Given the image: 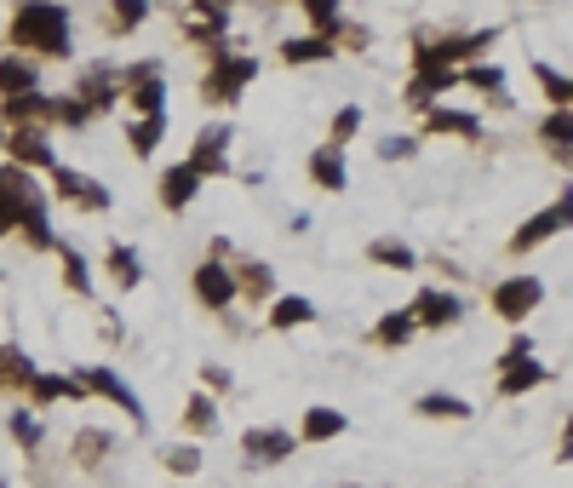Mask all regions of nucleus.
I'll return each mask as SVG.
<instances>
[{"instance_id": "obj_1", "label": "nucleus", "mask_w": 573, "mask_h": 488, "mask_svg": "<svg viewBox=\"0 0 573 488\" xmlns=\"http://www.w3.org/2000/svg\"><path fill=\"white\" fill-rule=\"evenodd\" d=\"M12 41L23 52L70 58V12H63V7H18L12 12Z\"/></svg>"}, {"instance_id": "obj_2", "label": "nucleus", "mask_w": 573, "mask_h": 488, "mask_svg": "<svg viewBox=\"0 0 573 488\" xmlns=\"http://www.w3.org/2000/svg\"><path fill=\"white\" fill-rule=\"evenodd\" d=\"M551 368L545 363H533V345L516 339L511 350H504V363H499V390L504 397H516V390H533V385H545Z\"/></svg>"}, {"instance_id": "obj_3", "label": "nucleus", "mask_w": 573, "mask_h": 488, "mask_svg": "<svg viewBox=\"0 0 573 488\" xmlns=\"http://www.w3.org/2000/svg\"><path fill=\"white\" fill-rule=\"evenodd\" d=\"M29 202H41V184L29 179L23 167H0V236H7L12 224L23 218Z\"/></svg>"}, {"instance_id": "obj_4", "label": "nucleus", "mask_w": 573, "mask_h": 488, "mask_svg": "<svg viewBox=\"0 0 573 488\" xmlns=\"http://www.w3.org/2000/svg\"><path fill=\"white\" fill-rule=\"evenodd\" d=\"M539 299H545V282H539V276H511V282L493 287V311L504 322H522L528 311H539Z\"/></svg>"}, {"instance_id": "obj_5", "label": "nucleus", "mask_w": 573, "mask_h": 488, "mask_svg": "<svg viewBox=\"0 0 573 488\" xmlns=\"http://www.w3.org/2000/svg\"><path fill=\"white\" fill-rule=\"evenodd\" d=\"M81 390H104V397L115 403V408H126L132 419H139V431L150 426V414H144V403L139 397H132V385L121 379V374H110V368H81V379H75Z\"/></svg>"}, {"instance_id": "obj_6", "label": "nucleus", "mask_w": 573, "mask_h": 488, "mask_svg": "<svg viewBox=\"0 0 573 488\" xmlns=\"http://www.w3.org/2000/svg\"><path fill=\"white\" fill-rule=\"evenodd\" d=\"M224 150H229V126H207V133L195 139V150H190V161H184V167H190L195 179H213V173H229V161H224Z\"/></svg>"}, {"instance_id": "obj_7", "label": "nucleus", "mask_w": 573, "mask_h": 488, "mask_svg": "<svg viewBox=\"0 0 573 488\" xmlns=\"http://www.w3.org/2000/svg\"><path fill=\"white\" fill-rule=\"evenodd\" d=\"M195 299L207 305V311H224V305L235 299V271L218 265V258H207V265L195 271Z\"/></svg>"}, {"instance_id": "obj_8", "label": "nucleus", "mask_w": 573, "mask_h": 488, "mask_svg": "<svg viewBox=\"0 0 573 488\" xmlns=\"http://www.w3.org/2000/svg\"><path fill=\"white\" fill-rule=\"evenodd\" d=\"M52 184L70 195V202H81V207H98V213L110 207V190L98 179H86V173H75V167H52Z\"/></svg>"}, {"instance_id": "obj_9", "label": "nucleus", "mask_w": 573, "mask_h": 488, "mask_svg": "<svg viewBox=\"0 0 573 488\" xmlns=\"http://www.w3.org/2000/svg\"><path fill=\"white\" fill-rule=\"evenodd\" d=\"M253 75H258V63H253V58H224L218 70L207 75V98H235Z\"/></svg>"}, {"instance_id": "obj_10", "label": "nucleus", "mask_w": 573, "mask_h": 488, "mask_svg": "<svg viewBox=\"0 0 573 488\" xmlns=\"http://www.w3.org/2000/svg\"><path fill=\"white\" fill-rule=\"evenodd\" d=\"M459 311H464V305L453 299V293H436V287H430V293H419V299L408 305V316H413V322H424V328H448V322H453Z\"/></svg>"}, {"instance_id": "obj_11", "label": "nucleus", "mask_w": 573, "mask_h": 488, "mask_svg": "<svg viewBox=\"0 0 573 488\" xmlns=\"http://www.w3.org/2000/svg\"><path fill=\"white\" fill-rule=\"evenodd\" d=\"M567 231V195H562V202L556 207H545V213H539L533 224H528V231H516V253H528V247H539V242H545V236H562Z\"/></svg>"}, {"instance_id": "obj_12", "label": "nucleus", "mask_w": 573, "mask_h": 488, "mask_svg": "<svg viewBox=\"0 0 573 488\" xmlns=\"http://www.w3.org/2000/svg\"><path fill=\"white\" fill-rule=\"evenodd\" d=\"M115 92H121V87L110 81V70H86V75H81V87H75V104H81L86 115H98V110H110V104H115Z\"/></svg>"}, {"instance_id": "obj_13", "label": "nucleus", "mask_w": 573, "mask_h": 488, "mask_svg": "<svg viewBox=\"0 0 573 488\" xmlns=\"http://www.w3.org/2000/svg\"><path fill=\"white\" fill-rule=\"evenodd\" d=\"M242 443H247V454H253L258 466H269V460H287V454H293V437H287V431H269V426H253Z\"/></svg>"}, {"instance_id": "obj_14", "label": "nucleus", "mask_w": 573, "mask_h": 488, "mask_svg": "<svg viewBox=\"0 0 573 488\" xmlns=\"http://www.w3.org/2000/svg\"><path fill=\"white\" fill-rule=\"evenodd\" d=\"M155 75H161V63H144V70L126 75V81H132V104H139L144 115H161V98H166V87H161Z\"/></svg>"}, {"instance_id": "obj_15", "label": "nucleus", "mask_w": 573, "mask_h": 488, "mask_svg": "<svg viewBox=\"0 0 573 488\" xmlns=\"http://www.w3.org/2000/svg\"><path fill=\"white\" fill-rule=\"evenodd\" d=\"M35 81H41V70L29 58H0V92H7V98L35 92Z\"/></svg>"}, {"instance_id": "obj_16", "label": "nucleus", "mask_w": 573, "mask_h": 488, "mask_svg": "<svg viewBox=\"0 0 573 488\" xmlns=\"http://www.w3.org/2000/svg\"><path fill=\"white\" fill-rule=\"evenodd\" d=\"M35 385V368L18 345H0V390H29Z\"/></svg>"}, {"instance_id": "obj_17", "label": "nucleus", "mask_w": 573, "mask_h": 488, "mask_svg": "<svg viewBox=\"0 0 573 488\" xmlns=\"http://www.w3.org/2000/svg\"><path fill=\"white\" fill-rule=\"evenodd\" d=\"M195 190H201V179H195V173L184 167V161H178V167H173V173L161 179V202H166V207L178 213V207H190V202H195Z\"/></svg>"}, {"instance_id": "obj_18", "label": "nucleus", "mask_w": 573, "mask_h": 488, "mask_svg": "<svg viewBox=\"0 0 573 488\" xmlns=\"http://www.w3.org/2000/svg\"><path fill=\"white\" fill-rule=\"evenodd\" d=\"M7 144H12V155L23 161V167H47V173L58 167V155H52V144H47L41 133H12Z\"/></svg>"}, {"instance_id": "obj_19", "label": "nucleus", "mask_w": 573, "mask_h": 488, "mask_svg": "<svg viewBox=\"0 0 573 488\" xmlns=\"http://www.w3.org/2000/svg\"><path fill=\"white\" fill-rule=\"evenodd\" d=\"M310 316H316V305H310V299H298V293H287V299L269 305V328H305Z\"/></svg>"}, {"instance_id": "obj_20", "label": "nucleus", "mask_w": 573, "mask_h": 488, "mask_svg": "<svg viewBox=\"0 0 573 488\" xmlns=\"http://www.w3.org/2000/svg\"><path fill=\"white\" fill-rule=\"evenodd\" d=\"M430 133H459V139H477L482 121L470 110H430Z\"/></svg>"}, {"instance_id": "obj_21", "label": "nucleus", "mask_w": 573, "mask_h": 488, "mask_svg": "<svg viewBox=\"0 0 573 488\" xmlns=\"http://www.w3.org/2000/svg\"><path fill=\"white\" fill-rule=\"evenodd\" d=\"M310 179H316L321 190H345V161H339V150H316V155H310Z\"/></svg>"}, {"instance_id": "obj_22", "label": "nucleus", "mask_w": 573, "mask_h": 488, "mask_svg": "<svg viewBox=\"0 0 573 488\" xmlns=\"http://www.w3.org/2000/svg\"><path fill=\"white\" fill-rule=\"evenodd\" d=\"M161 139H166V115H144V121H132V133H126V144L139 155H155Z\"/></svg>"}, {"instance_id": "obj_23", "label": "nucleus", "mask_w": 573, "mask_h": 488, "mask_svg": "<svg viewBox=\"0 0 573 488\" xmlns=\"http://www.w3.org/2000/svg\"><path fill=\"white\" fill-rule=\"evenodd\" d=\"M367 258H374V265H390V271H413L419 265L408 242H374V247H367Z\"/></svg>"}, {"instance_id": "obj_24", "label": "nucleus", "mask_w": 573, "mask_h": 488, "mask_svg": "<svg viewBox=\"0 0 573 488\" xmlns=\"http://www.w3.org/2000/svg\"><path fill=\"white\" fill-rule=\"evenodd\" d=\"M18 224L29 231V242H35V247H52V242H58V236H52V224H47V195H41V202H29Z\"/></svg>"}, {"instance_id": "obj_25", "label": "nucleus", "mask_w": 573, "mask_h": 488, "mask_svg": "<svg viewBox=\"0 0 573 488\" xmlns=\"http://www.w3.org/2000/svg\"><path fill=\"white\" fill-rule=\"evenodd\" d=\"M29 390H35L41 403H81V385L75 379H52V374H35V385H29Z\"/></svg>"}, {"instance_id": "obj_26", "label": "nucleus", "mask_w": 573, "mask_h": 488, "mask_svg": "<svg viewBox=\"0 0 573 488\" xmlns=\"http://www.w3.org/2000/svg\"><path fill=\"white\" fill-rule=\"evenodd\" d=\"M339 431H345V414H339V408H310V414H305V437H310V443L339 437Z\"/></svg>"}, {"instance_id": "obj_27", "label": "nucleus", "mask_w": 573, "mask_h": 488, "mask_svg": "<svg viewBox=\"0 0 573 488\" xmlns=\"http://www.w3.org/2000/svg\"><path fill=\"white\" fill-rule=\"evenodd\" d=\"M282 58H287V63H327V58H332V41H321V35H310V41H287Z\"/></svg>"}, {"instance_id": "obj_28", "label": "nucleus", "mask_w": 573, "mask_h": 488, "mask_svg": "<svg viewBox=\"0 0 573 488\" xmlns=\"http://www.w3.org/2000/svg\"><path fill=\"white\" fill-rule=\"evenodd\" d=\"M413 328H419V322H413L408 311H390L379 328H374V339H379V345H401V339H413Z\"/></svg>"}, {"instance_id": "obj_29", "label": "nucleus", "mask_w": 573, "mask_h": 488, "mask_svg": "<svg viewBox=\"0 0 573 488\" xmlns=\"http://www.w3.org/2000/svg\"><path fill=\"white\" fill-rule=\"evenodd\" d=\"M29 115H52V98H47V92H23V98H7V121H29Z\"/></svg>"}, {"instance_id": "obj_30", "label": "nucleus", "mask_w": 573, "mask_h": 488, "mask_svg": "<svg viewBox=\"0 0 573 488\" xmlns=\"http://www.w3.org/2000/svg\"><path fill=\"white\" fill-rule=\"evenodd\" d=\"M419 414H430V419H470V403L448 397V390H436V397H424V403H419Z\"/></svg>"}, {"instance_id": "obj_31", "label": "nucleus", "mask_w": 573, "mask_h": 488, "mask_svg": "<svg viewBox=\"0 0 573 488\" xmlns=\"http://www.w3.org/2000/svg\"><path fill=\"white\" fill-rule=\"evenodd\" d=\"M104 454H110V431H81V437H75V460H81V466H98Z\"/></svg>"}, {"instance_id": "obj_32", "label": "nucleus", "mask_w": 573, "mask_h": 488, "mask_svg": "<svg viewBox=\"0 0 573 488\" xmlns=\"http://www.w3.org/2000/svg\"><path fill=\"white\" fill-rule=\"evenodd\" d=\"M110 265H115V282H121V287H132V282L144 276V265H139V253H132V247H110Z\"/></svg>"}, {"instance_id": "obj_33", "label": "nucleus", "mask_w": 573, "mask_h": 488, "mask_svg": "<svg viewBox=\"0 0 573 488\" xmlns=\"http://www.w3.org/2000/svg\"><path fill=\"white\" fill-rule=\"evenodd\" d=\"M184 426H190V431H213V426H218V408H213V397H190Z\"/></svg>"}, {"instance_id": "obj_34", "label": "nucleus", "mask_w": 573, "mask_h": 488, "mask_svg": "<svg viewBox=\"0 0 573 488\" xmlns=\"http://www.w3.org/2000/svg\"><path fill=\"white\" fill-rule=\"evenodd\" d=\"M545 144H556V155L567 161V144H573V121H567V110H556V115L545 121Z\"/></svg>"}, {"instance_id": "obj_35", "label": "nucleus", "mask_w": 573, "mask_h": 488, "mask_svg": "<svg viewBox=\"0 0 573 488\" xmlns=\"http://www.w3.org/2000/svg\"><path fill=\"white\" fill-rule=\"evenodd\" d=\"M459 81H470V87H482V92H504V75L493 70V63H477V70H459Z\"/></svg>"}, {"instance_id": "obj_36", "label": "nucleus", "mask_w": 573, "mask_h": 488, "mask_svg": "<svg viewBox=\"0 0 573 488\" xmlns=\"http://www.w3.org/2000/svg\"><path fill=\"white\" fill-rule=\"evenodd\" d=\"M310 18H316V29H321V41L339 35V7H332V0H310Z\"/></svg>"}, {"instance_id": "obj_37", "label": "nucleus", "mask_w": 573, "mask_h": 488, "mask_svg": "<svg viewBox=\"0 0 573 488\" xmlns=\"http://www.w3.org/2000/svg\"><path fill=\"white\" fill-rule=\"evenodd\" d=\"M63 265H70V271H63V282H70L75 293H92V276H86V258L81 253H63Z\"/></svg>"}, {"instance_id": "obj_38", "label": "nucleus", "mask_w": 573, "mask_h": 488, "mask_svg": "<svg viewBox=\"0 0 573 488\" xmlns=\"http://www.w3.org/2000/svg\"><path fill=\"white\" fill-rule=\"evenodd\" d=\"M539 87H545L556 104H567V75L562 70H551V63H539Z\"/></svg>"}, {"instance_id": "obj_39", "label": "nucleus", "mask_w": 573, "mask_h": 488, "mask_svg": "<svg viewBox=\"0 0 573 488\" xmlns=\"http://www.w3.org/2000/svg\"><path fill=\"white\" fill-rule=\"evenodd\" d=\"M12 437L23 443V448H41V426L29 414H12Z\"/></svg>"}, {"instance_id": "obj_40", "label": "nucleus", "mask_w": 573, "mask_h": 488, "mask_svg": "<svg viewBox=\"0 0 573 488\" xmlns=\"http://www.w3.org/2000/svg\"><path fill=\"white\" fill-rule=\"evenodd\" d=\"M166 466H173V471H201V448H166Z\"/></svg>"}, {"instance_id": "obj_41", "label": "nucleus", "mask_w": 573, "mask_h": 488, "mask_svg": "<svg viewBox=\"0 0 573 488\" xmlns=\"http://www.w3.org/2000/svg\"><path fill=\"white\" fill-rule=\"evenodd\" d=\"M144 0H121V7H115V29H132V23H144Z\"/></svg>"}, {"instance_id": "obj_42", "label": "nucleus", "mask_w": 573, "mask_h": 488, "mask_svg": "<svg viewBox=\"0 0 573 488\" xmlns=\"http://www.w3.org/2000/svg\"><path fill=\"white\" fill-rule=\"evenodd\" d=\"M356 126H361V110H356V104H345L339 115H332V139H350Z\"/></svg>"}, {"instance_id": "obj_43", "label": "nucleus", "mask_w": 573, "mask_h": 488, "mask_svg": "<svg viewBox=\"0 0 573 488\" xmlns=\"http://www.w3.org/2000/svg\"><path fill=\"white\" fill-rule=\"evenodd\" d=\"M242 287L253 293V299H264V293H269V271H264V265H247V271H242Z\"/></svg>"}, {"instance_id": "obj_44", "label": "nucleus", "mask_w": 573, "mask_h": 488, "mask_svg": "<svg viewBox=\"0 0 573 488\" xmlns=\"http://www.w3.org/2000/svg\"><path fill=\"white\" fill-rule=\"evenodd\" d=\"M379 155H385V161H401V155H413V139H385V144H379Z\"/></svg>"}, {"instance_id": "obj_45", "label": "nucleus", "mask_w": 573, "mask_h": 488, "mask_svg": "<svg viewBox=\"0 0 573 488\" xmlns=\"http://www.w3.org/2000/svg\"><path fill=\"white\" fill-rule=\"evenodd\" d=\"M0 144H7V133H0Z\"/></svg>"}, {"instance_id": "obj_46", "label": "nucleus", "mask_w": 573, "mask_h": 488, "mask_svg": "<svg viewBox=\"0 0 573 488\" xmlns=\"http://www.w3.org/2000/svg\"><path fill=\"white\" fill-rule=\"evenodd\" d=\"M0 488H7V482H0Z\"/></svg>"}]
</instances>
